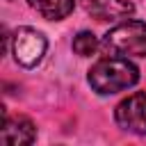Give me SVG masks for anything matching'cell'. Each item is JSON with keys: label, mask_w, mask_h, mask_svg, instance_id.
<instances>
[{"label": "cell", "mask_w": 146, "mask_h": 146, "mask_svg": "<svg viewBox=\"0 0 146 146\" xmlns=\"http://www.w3.org/2000/svg\"><path fill=\"white\" fill-rule=\"evenodd\" d=\"M46 36L32 27H21L14 34V57L21 66H36L46 52Z\"/></svg>", "instance_id": "obj_3"}, {"label": "cell", "mask_w": 146, "mask_h": 146, "mask_svg": "<svg viewBox=\"0 0 146 146\" xmlns=\"http://www.w3.org/2000/svg\"><path fill=\"white\" fill-rule=\"evenodd\" d=\"M103 48L112 55L146 57V23L125 21V23L112 27L103 39Z\"/></svg>", "instance_id": "obj_2"}, {"label": "cell", "mask_w": 146, "mask_h": 146, "mask_svg": "<svg viewBox=\"0 0 146 146\" xmlns=\"http://www.w3.org/2000/svg\"><path fill=\"white\" fill-rule=\"evenodd\" d=\"M36 137L34 132V123L25 116H5V128H2V141L5 144H14V146H21V144H32Z\"/></svg>", "instance_id": "obj_6"}, {"label": "cell", "mask_w": 146, "mask_h": 146, "mask_svg": "<svg viewBox=\"0 0 146 146\" xmlns=\"http://www.w3.org/2000/svg\"><path fill=\"white\" fill-rule=\"evenodd\" d=\"M87 14H91L98 21H116L123 16H130L135 7L128 0H78Z\"/></svg>", "instance_id": "obj_5"}, {"label": "cell", "mask_w": 146, "mask_h": 146, "mask_svg": "<svg viewBox=\"0 0 146 146\" xmlns=\"http://www.w3.org/2000/svg\"><path fill=\"white\" fill-rule=\"evenodd\" d=\"M137 80H139L137 66L132 62H128L125 57H119V55L96 62L91 66V71H89V84L98 94L123 91V89L132 87Z\"/></svg>", "instance_id": "obj_1"}, {"label": "cell", "mask_w": 146, "mask_h": 146, "mask_svg": "<svg viewBox=\"0 0 146 146\" xmlns=\"http://www.w3.org/2000/svg\"><path fill=\"white\" fill-rule=\"evenodd\" d=\"M73 50L80 55V57H89L98 50V39L91 34V32H80L75 39H73Z\"/></svg>", "instance_id": "obj_8"}, {"label": "cell", "mask_w": 146, "mask_h": 146, "mask_svg": "<svg viewBox=\"0 0 146 146\" xmlns=\"http://www.w3.org/2000/svg\"><path fill=\"white\" fill-rule=\"evenodd\" d=\"M116 123L123 130H130L135 135H146V94L144 91H137L119 103Z\"/></svg>", "instance_id": "obj_4"}, {"label": "cell", "mask_w": 146, "mask_h": 146, "mask_svg": "<svg viewBox=\"0 0 146 146\" xmlns=\"http://www.w3.org/2000/svg\"><path fill=\"white\" fill-rule=\"evenodd\" d=\"M32 9H36L48 21L66 18L73 11V0H27Z\"/></svg>", "instance_id": "obj_7"}]
</instances>
